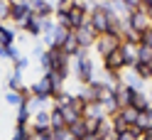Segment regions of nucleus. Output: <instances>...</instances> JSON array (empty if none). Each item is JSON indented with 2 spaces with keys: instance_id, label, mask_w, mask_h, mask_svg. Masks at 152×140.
Segmentation results:
<instances>
[{
  "instance_id": "nucleus-39",
  "label": "nucleus",
  "mask_w": 152,
  "mask_h": 140,
  "mask_svg": "<svg viewBox=\"0 0 152 140\" xmlns=\"http://www.w3.org/2000/svg\"><path fill=\"white\" fill-rule=\"evenodd\" d=\"M150 69H152V59H150Z\"/></svg>"
},
{
  "instance_id": "nucleus-4",
  "label": "nucleus",
  "mask_w": 152,
  "mask_h": 140,
  "mask_svg": "<svg viewBox=\"0 0 152 140\" xmlns=\"http://www.w3.org/2000/svg\"><path fill=\"white\" fill-rule=\"evenodd\" d=\"M120 42H123V37L120 34H113V32H103V34H98L96 37V52L101 54V59L106 57V54H110L113 49H118L120 47Z\"/></svg>"
},
{
  "instance_id": "nucleus-35",
  "label": "nucleus",
  "mask_w": 152,
  "mask_h": 140,
  "mask_svg": "<svg viewBox=\"0 0 152 140\" xmlns=\"http://www.w3.org/2000/svg\"><path fill=\"white\" fill-rule=\"evenodd\" d=\"M83 140H101V138H98V135H86Z\"/></svg>"
},
{
  "instance_id": "nucleus-9",
  "label": "nucleus",
  "mask_w": 152,
  "mask_h": 140,
  "mask_svg": "<svg viewBox=\"0 0 152 140\" xmlns=\"http://www.w3.org/2000/svg\"><path fill=\"white\" fill-rule=\"evenodd\" d=\"M30 89H32V96H37V98H44V101L54 98V89H52V81H49L47 74H44L42 79H37Z\"/></svg>"
},
{
  "instance_id": "nucleus-37",
  "label": "nucleus",
  "mask_w": 152,
  "mask_h": 140,
  "mask_svg": "<svg viewBox=\"0 0 152 140\" xmlns=\"http://www.w3.org/2000/svg\"><path fill=\"white\" fill-rule=\"evenodd\" d=\"M147 15H150V17H152V7H147Z\"/></svg>"
},
{
  "instance_id": "nucleus-38",
  "label": "nucleus",
  "mask_w": 152,
  "mask_h": 140,
  "mask_svg": "<svg viewBox=\"0 0 152 140\" xmlns=\"http://www.w3.org/2000/svg\"><path fill=\"white\" fill-rule=\"evenodd\" d=\"M83 3H93V0H83Z\"/></svg>"
},
{
  "instance_id": "nucleus-27",
  "label": "nucleus",
  "mask_w": 152,
  "mask_h": 140,
  "mask_svg": "<svg viewBox=\"0 0 152 140\" xmlns=\"http://www.w3.org/2000/svg\"><path fill=\"white\" fill-rule=\"evenodd\" d=\"M5 103L17 108V106L22 103V96H20V91H7V93H5Z\"/></svg>"
},
{
  "instance_id": "nucleus-8",
  "label": "nucleus",
  "mask_w": 152,
  "mask_h": 140,
  "mask_svg": "<svg viewBox=\"0 0 152 140\" xmlns=\"http://www.w3.org/2000/svg\"><path fill=\"white\" fill-rule=\"evenodd\" d=\"M30 128H32V133H34V135H39V133H44V130H52L49 111H44V108H39V111H34V113H32V120H30Z\"/></svg>"
},
{
  "instance_id": "nucleus-20",
  "label": "nucleus",
  "mask_w": 152,
  "mask_h": 140,
  "mask_svg": "<svg viewBox=\"0 0 152 140\" xmlns=\"http://www.w3.org/2000/svg\"><path fill=\"white\" fill-rule=\"evenodd\" d=\"M0 44H5V47H12L15 44V30L12 27H0Z\"/></svg>"
},
{
  "instance_id": "nucleus-29",
  "label": "nucleus",
  "mask_w": 152,
  "mask_h": 140,
  "mask_svg": "<svg viewBox=\"0 0 152 140\" xmlns=\"http://www.w3.org/2000/svg\"><path fill=\"white\" fill-rule=\"evenodd\" d=\"M15 64V71H27V67H30V59H27V57H20V59H17V62H12Z\"/></svg>"
},
{
  "instance_id": "nucleus-30",
  "label": "nucleus",
  "mask_w": 152,
  "mask_h": 140,
  "mask_svg": "<svg viewBox=\"0 0 152 140\" xmlns=\"http://www.w3.org/2000/svg\"><path fill=\"white\" fill-rule=\"evenodd\" d=\"M20 57H22V54H20V49H17L15 44H12V47H7V57H5V59H10V62H17Z\"/></svg>"
},
{
  "instance_id": "nucleus-34",
  "label": "nucleus",
  "mask_w": 152,
  "mask_h": 140,
  "mask_svg": "<svg viewBox=\"0 0 152 140\" xmlns=\"http://www.w3.org/2000/svg\"><path fill=\"white\" fill-rule=\"evenodd\" d=\"M140 7H145V10H147V7H152V0H140Z\"/></svg>"
},
{
  "instance_id": "nucleus-5",
  "label": "nucleus",
  "mask_w": 152,
  "mask_h": 140,
  "mask_svg": "<svg viewBox=\"0 0 152 140\" xmlns=\"http://www.w3.org/2000/svg\"><path fill=\"white\" fill-rule=\"evenodd\" d=\"M74 34H76V42H79V47H86V49H91L93 44H96V37H98V32L93 30V25L86 20L81 27H76L74 30Z\"/></svg>"
},
{
  "instance_id": "nucleus-26",
  "label": "nucleus",
  "mask_w": 152,
  "mask_h": 140,
  "mask_svg": "<svg viewBox=\"0 0 152 140\" xmlns=\"http://www.w3.org/2000/svg\"><path fill=\"white\" fill-rule=\"evenodd\" d=\"M39 64H42V69H44V71H52V69H54V62H52L49 49H44V52L39 54Z\"/></svg>"
},
{
  "instance_id": "nucleus-19",
  "label": "nucleus",
  "mask_w": 152,
  "mask_h": 140,
  "mask_svg": "<svg viewBox=\"0 0 152 140\" xmlns=\"http://www.w3.org/2000/svg\"><path fill=\"white\" fill-rule=\"evenodd\" d=\"M150 59H152V44L140 42V44H137V62H142V64H150Z\"/></svg>"
},
{
  "instance_id": "nucleus-22",
  "label": "nucleus",
  "mask_w": 152,
  "mask_h": 140,
  "mask_svg": "<svg viewBox=\"0 0 152 140\" xmlns=\"http://www.w3.org/2000/svg\"><path fill=\"white\" fill-rule=\"evenodd\" d=\"M137 113H140V111H137L135 106H123V108H120V116L125 118V123H128V125H135Z\"/></svg>"
},
{
  "instance_id": "nucleus-1",
  "label": "nucleus",
  "mask_w": 152,
  "mask_h": 140,
  "mask_svg": "<svg viewBox=\"0 0 152 140\" xmlns=\"http://www.w3.org/2000/svg\"><path fill=\"white\" fill-rule=\"evenodd\" d=\"M125 20H128V25L132 27V30H135V32H147L150 30V27H152V17L147 15V10H145V7H132V10L128 12V17H125Z\"/></svg>"
},
{
  "instance_id": "nucleus-3",
  "label": "nucleus",
  "mask_w": 152,
  "mask_h": 140,
  "mask_svg": "<svg viewBox=\"0 0 152 140\" xmlns=\"http://www.w3.org/2000/svg\"><path fill=\"white\" fill-rule=\"evenodd\" d=\"M88 5L83 0H71V10H69V30H76L88 20Z\"/></svg>"
},
{
  "instance_id": "nucleus-2",
  "label": "nucleus",
  "mask_w": 152,
  "mask_h": 140,
  "mask_svg": "<svg viewBox=\"0 0 152 140\" xmlns=\"http://www.w3.org/2000/svg\"><path fill=\"white\" fill-rule=\"evenodd\" d=\"M71 71L74 76L79 79V84H91L93 81V62L88 57H81V59H71Z\"/></svg>"
},
{
  "instance_id": "nucleus-15",
  "label": "nucleus",
  "mask_w": 152,
  "mask_h": 140,
  "mask_svg": "<svg viewBox=\"0 0 152 140\" xmlns=\"http://www.w3.org/2000/svg\"><path fill=\"white\" fill-rule=\"evenodd\" d=\"M150 103H152V101H150V96H147L145 91H135V93H132V103L130 106H135L137 111H147Z\"/></svg>"
},
{
  "instance_id": "nucleus-32",
  "label": "nucleus",
  "mask_w": 152,
  "mask_h": 140,
  "mask_svg": "<svg viewBox=\"0 0 152 140\" xmlns=\"http://www.w3.org/2000/svg\"><path fill=\"white\" fill-rule=\"evenodd\" d=\"M140 42H145V44H152V27H150L147 32H142V40H140Z\"/></svg>"
},
{
  "instance_id": "nucleus-6",
  "label": "nucleus",
  "mask_w": 152,
  "mask_h": 140,
  "mask_svg": "<svg viewBox=\"0 0 152 140\" xmlns=\"http://www.w3.org/2000/svg\"><path fill=\"white\" fill-rule=\"evenodd\" d=\"M125 67L128 64H125V59H123V54H120V47L103 57V71L106 74H120Z\"/></svg>"
},
{
  "instance_id": "nucleus-36",
  "label": "nucleus",
  "mask_w": 152,
  "mask_h": 140,
  "mask_svg": "<svg viewBox=\"0 0 152 140\" xmlns=\"http://www.w3.org/2000/svg\"><path fill=\"white\" fill-rule=\"evenodd\" d=\"M61 3H71V0H56V5H61Z\"/></svg>"
},
{
  "instance_id": "nucleus-23",
  "label": "nucleus",
  "mask_w": 152,
  "mask_h": 140,
  "mask_svg": "<svg viewBox=\"0 0 152 140\" xmlns=\"http://www.w3.org/2000/svg\"><path fill=\"white\" fill-rule=\"evenodd\" d=\"M135 128H140L142 133H145V130H152V120H150V113H147V111H140V113H137Z\"/></svg>"
},
{
  "instance_id": "nucleus-31",
  "label": "nucleus",
  "mask_w": 152,
  "mask_h": 140,
  "mask_svg": "<svg viewBox=\"0 0 152 140\" xmlns=\"http://www.w3.org/2000/svg\"><path fill=\"white\" fill-rule=\"evenodd\" d=\"M54 140H79V138H74V135L69 133V128H66V130H59V133H54Z\"/></svg>"
},
{
  "instance_id": "nucleus-25",
  "label": "nucleus",
  "mask_w": 152,
  "mask_h": 140,
  "mask_svg": "<svg viewBox=\"0 0 152 140\" xmlns=\"http://www.w3.org/2000/svg\"><path fill=\"white\" fill-rule=\"evenodd\" d=\"M132 69H135V74H137V76H140L142 81H152V69H150V64H142V62H137Z\"/></svg>"
},
{
  "instance_id": "nucleus-24",
  "label": "nucleus",
  "mask_w": 152,
  "mask_h": 140,
  "mask_svg": "<svg viewBox=\"0 0 152 140\" xmlns=\"http://www.w3.org/2000/svg\"><path fill=\"white\" fill-rule=\"evenodd\" d=\"M20 86H22V71L12 69V74L7 76V91H20Z\"/></svg>"
},
{
  "instance_id": "nucleus-17",
  "label": "nucleus",
  "mask_w": 152,
  "mask_h": 140,
  "mask_svg": "<svg viewBox=\"0 0 152 140\" xmlns=\"http://www.w3.org/2000/svg\"><path fill=\"white\" fill-rule=\"evenodd\" d=\"M69 133H71L74 138L83 140V138L88 135V130H86V118H79L76 123H71V125H69Z\"/></svg>"
},
{
  "instance_id": "nucleus-7",
  "label": "nucleus",
  "mask_w": 152,
  "mask_h": 140,
  "mask_svg": "<svg viewBox=\"0 0 152 140\" xmlns=\"http://www.w3.org/2000/svg\"><path fill=\"white\" fill-rule=\"evenodd\" d=\"M30 7H27L25 0H12L10 5V22H15L17 27H25V22L30 20Z\"/></svg>"
},
{
  "instance_id": "nucleus-40",
  "label": "nucleus",
  "mask_w": 152,
  "mask_h": 140,
  "mask_svg": "<svg viewBox=\"0 0 152 140\" xmlns=\"http://www.w3.org/2000/svg\"><path fill=\"white\" fill-rule=\"evenodd\" d=\"M3 25H5V22H0V27H3Z\"/></svg>"
},
{
  "instance_id": "nucleus-11",
  "label": "nucleus",
  "mask_w": 152,
  "mask_h": 140,
  "mask_svg": "<svg viewBox=\"0 0 152 140\" xmlns=\"http://www.w3.org/2000/svg\"><path fill=\"white\" fill-rule=\"evenodd\" d=\"M44 20L47 17H39V15H30V20L25 22L22 30L30 34V37H42V30H44Z\"/></svg>"
},
{
  "instance_id": "nucleus-18",
  "label": "nucleus",
  "mask_w": 152,
  "mask_h": 140,
  "mask_svg": "<svg viewBox=\"0 0 152 140\" xmlns=\"http://www.w3.org/2000/svg\"><path fill=\"white\" fill-rule=\"evenodd\" d=\"M12 140H34V133H32L30 123H27V125H15V135H12Z\"/></svg>"
},
{
  "instance_id": "nucleus-28",
  "label": "nucleus",
  "mask_w": 152,
  "mask_h": 140,
  "mask_svg": "<svg viewBox=\"0 0 152 140\" xmlns=\"http://www.w3.org/2000/svg\"><path fill=\"white\" fill-rule=\"evenodd\" d=\"M10 5H12V0H0V22L10 20Z\"/></svg>"
},
{
  "instance_id": "nucleus-13",
  "label": "nucleus",
  "mask_w": 152,
  "mask_h": 140,
  "mask_svg": "<svg viewBox=\"0 0 152 140\" xmlns=\"http://www.w3.org/2000/svg\"><path fill=\"white\" fill-rule=\"evenodd\" d=\"M32 120V108H30V101H22L17 106V118H15V125H27Z\"/></svg>"
},
{
  "instance_id": "nucleus-21",
  "label": "nucleus",
  "mask_w": 152,
  "mask_h": 140,
  "mask_svg": "<svg viewBox=\"0 0 152 140\" xmlns=\"http://www.w3.org/2000/svg\"><path fill=\"white\" fill-rule=\"evenodd\" d=\"M52 101H54V108H66V106H71L74 93H66V91H61V93H56V96H54Z\"/></svg>"
},
{
  "instance_id": "nucleus-12",
  "label": "nucleus",
  "mask_w": 152,
  "mask_h": 140,
  "mask_svg": "<svg viewBox=\"0 0 152 140\" xmlns=\"http://www.w3.org/2000/svg\"><path fill=\"white\" fill-rule=\"evenodd\" d=\"M106 108H103L98 101H88L86 108H83V118H93V120H101V118H106Z\"/></svg>"
},
{
  "instance_id": "nucleus-10",
  "label": "nucleus",
  "mask_w": 152,
  "mask_h": 140,
  "mask_svg": "<svg viewBox=\"0 0 152 140\" xmlns=\"http://www.w3.org/2000/svg\"><path fill=\"white\" fill-rule=\"evenodd\" d=\"M120 54H123V59H125L128 67H135V64H137V42L123 40L120 42Z\"/></svg>"
},
{
  "instance_id": "nucleus-33",
  "label": "nucleus",
  "mask_w": 152,
  "mask_h": 140,
  "mask_svg": "<svg viewBox=\"0 0 152 140\" xmlns=\"http://www.w3.org/2000/svg\"><path fill=\"white\" fill-rule=\"evenodd\" d=\"M120 3L125 5L128 10H132V7H137V5H140V0H120Z\"/></svg>"
},
{
  "instance_id": "nucleus-16",
  "label": "nucleus",
  "mask_w": 152,
  "mask_h": 140,
  "mask_svg": "<svg viewBox=\"0 0 152 140\" xmlns=\"http://www.w3.org/2000/svg\"><path fill=\"white\" fill-rule=\"evenodd\" d=\"M76 49H79V42H76V34H74V30H69V34H66V40L61 42V52H66L69 57H74V54H76Z\"/></svg>"
},
{
  "instance_id": "nucleus-14",
  "label": "nucleus",
  "mask_w": 152,
  "mask_h": 140,
  "mask_svg": "<svg viewBox=\"0 0 152 140\" xmlns=\"http://www.w3.org/2000/svg\"><path fill=\"white\" fill-rule=\"evenodd\" d=\"M49 120H52V133L66 130V120H64V113H61L59 108H52L49 111Z\"/></svg>"
}]
</instances>
